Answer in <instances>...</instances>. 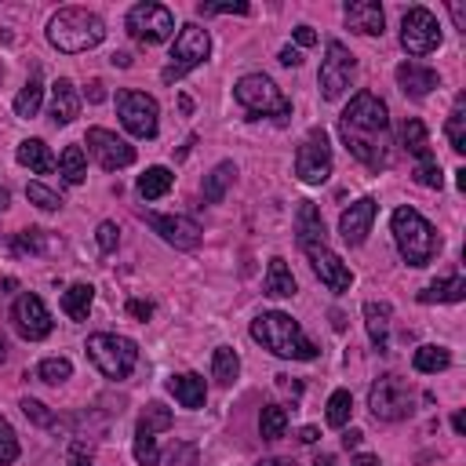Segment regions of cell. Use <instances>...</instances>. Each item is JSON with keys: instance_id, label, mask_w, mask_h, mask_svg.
<instances>
[{"instance_id": "cell-1", "label": "cell", "mask_w": 466, "mask_h": 466, "mask_svg": "<svg viewBox=\"0 0 466 466\" xmlns=\"http://www.w3.org/2000/svg\"><path fill=\"white\" fill-rule=\"evenodd\" d=\"M339 135L350 157L361 161L368 172H386L394 161V138H390V109L376 91H357L350 106L339 113Z\"/></svg>"}, {"instance_id": "cell-2", "label": "cell", "mask_w": 466, "mask_h": 466, "mask_svg": "<svg viewBox=\"0 0 466 466\" xmlns=\"http://www.w3.org/2000/svg\"><path fill=\"white\" fill-rule=\"evenodd\" d=\"M252 339L270 350L273 357H284V361H314L318 357V347L306 339V332L299 328V321H291L281 309H270V314H259L252 321Z\"/></svg>"}, {"instance_id": "cell-3", "label": "cell", "mask_w": 466, "mask_h": 466, "mask_svg": "<svg viewBox=\"0 0 466 466\" xmlns=\"http://www.w3.org/2000/svg\"><path fill=\"white\" fill-rule=\"evenodd\" d=\"M102 41H106V23L88 8H59L48 23V44L66 55L91 52Z\"/></svg>"}, {"instance_id": "cell-4", "label": "cell", "mask_w": 466, "mask_h": 466, "mask_svg": "<svg viewBox=\"0 0 466 466\" xmlns=\"http://www.w3.org/2000/svg\"><path fill=\"white\" fill-rule=\"evenodd\" d=\"M390 233H394V244H397V252H401V259L408 266H426L441 252L437 230L415 208H408V204L390 215Z\"/></svg>"}, {"instance_id": "cell-5", "label": "cell", "mask_w": 466, "mask_h": 466, "mask_svg": "<svg viewBox=\"0 0 466 466\" xmlns=\"http://www.w3.org/2000/svg\"><path fill=\"white\" fill-rule=\"evenodd\" d=\"M88 357L91 365L106 376V379H128L138 365V347L128 339V336H117V332H95L88 336Z\"/></svg>"}, {"instance_id": "cell-6", "label": "cell", "mask_w": 466, "mask_h": 466, "mask_svg": "<svg viewBox=\"0 0 466 466\" xmlns=\"http://www.w3.org/2000/svg\"><path fill=\"white\" fill-rule=\"evenodd\" d=\"M233 99L252 113V117H291V102L288 95L273 84V77L266 73H244L237 84H233Z\"/></svg>"}, {"instance_id": "cell-7", "label": "cell", "mask_w": 466, "mask_h": 466, "mask_svg": "<svg viewBox=\"0 0 466 466\" xmlns=\"http://www.w3.org/2000/svg\"><path fill=\"white\" fill-rule=\"evenodd\" d=\"M208 55H212V37H208V30H201L197 23H186V26L176 33V44H172L168 66L161 70V81H165V84L183 81V77H186L190 70H197Z\"/></svg>"}, {"instance_id": "cell-8", "label": "cell", "mask_w": 466, "mask_h": 466, "mask_svg": "<svg viewBox=\"0 0 466 466\" xmlns=\"http://www.w3.org/2000/svg\"><path fill=\"white\" fill-rule=\"evenodd\" d=\"M368 408H372V415L379 423H401V419L412 415L415 394H412V386L401 376H383L368 390Z\"/></svg>"}, {"instance_id": "cell-9", "label": "cell", "mask_w": 466, "mask_h": 466, "mask_svg": "<svg viewBox=\"0 0 466 466\" xmlns=\"http://www.w3.org/2000/svg\"><path fill=\"white\" fill-rule=\"evenodd\" d=\"M295 176L306 186H321L332 176V146H328V131L325 128H309V135L302 138L299 153H295Z\"/></svg>"}, {"instance_id": "cell-10", "label": "cell", "mask_w": 466, "mask_h": 466, "mask_svg": "<svg viewBox=\"0 0 466 466\" xmlns=\"http://www.w3.org/2000/svg\"><path fill=\"white\" fill-rule=\"evenodd\" d=\"M124 23H128V33L138 44H146V48L161 44V41H168L176 33V15L165 5H153V0H142V5H135Z\"/></svg>"}, {"instance_id": "cell-11", "label": "cell", "mask_w": 466, "mask_h": 466, "mask_svg": "<svg viewBox=\"0 0 466 466\" xmlns=\"http://www.w3.org/2000/svg\"><path fill=\"white\" fill-rule=\"evenodd\" d=\"M117 117L135 138H153L161 128L157 99L146 91H117Z\"/></svg>"}, {"instance_id": "cell-12", "label": "cell", "mask_w": 466, "mask_h": 466, "mask_svg": "<svg viewBox=\"0 0 466 466\" xmlns=\"http://www.w3.org/2000/svg\"><path fill=\"white\" fill-rule=\"evenodd\" d=\"M401 48L415 59L441 48V23L430 8H408L401 19Z\"/></svg>"}, {"instance_id": "cell-13", "label": "cell", "mask_w": 466, "mask_h": 466, "mask_svg": "<svg viewBox=\"0 0 466 466\" xmlns=\"http://www.w3.org/2000/svg\"><path fill=\"white\" fill-rule=\"evenodd\" d=\"M354 73H357V59L350 55V48L339 44V41H328V52H325V62H321V77H318L321 81V95L328 102H336L350 88Z\"/></svg>"}, {"instance_id": "cell-14", "label": "cell", "mask_w": 466, "mask_h": 466, "mask_svg": "<svg viewBox=\"0 0 466 466\" xmlns=\"http://www.w3.org/2000/svg\"><path fill=\"white\" fill-rule=\"evenodd\" d=\"M12 321H15V332H19L23 339H30V343L52 336V314H48L44 299L33 295V291H23V295L15 299V306H12Z\"/></svg>"}, {"instance_id": "cell-15", "label": "cell", "mask_w": 466, "mask_h": 466, "mask_svg": "<svg viewBox=\"0 0 466 466\" xmlns=\"http://www.w3.org/2000/svg\"><path fill=\"white\" fill-rule=\"evenodd\" d=\"M88 149L106 172H120V168L135 165V146L128 138H120L117 131H106V128L88 131Z\"/></svg>"}, {"instance_id": "cell-16", "label": "cell", "mask_w": 466, "mask_h": 466, "mask_svg": "<svg viewBox=\"0 0 466 466\" xmlns=\"http://www.w3.org/2000/svg\"><path fill=\"white\" fill-rule=\"evenodd\" d=\"M146 223L153 226V233H157L165 244H172V248H179V252H194L197 244H201V237H204V230L197 226V219H190V215H146Z\"/></svg>"}, {"instance_id": "cell-17", "label": "cell", "mask_w": 466, "mask_h": 466, "mask_svg": "<svg viewBox=\"0 0 466 466\" xmlns=\"http://www.w3.org/2000/svg\"><path fill=\"white\" fill-rule=\"evenodd\" d=\"M302 252H306L309 266H314V273L321 277L325 288H332V291H350L354 273H350V266H347L328 244H309V248H302Z\"/></svg>"}, {"instance_id": "cell-18", "label": "cell", "mask_w": 466, "mask_h": 466, "mask_svg": "<svg viewBox=\"0 0 466 466\" xmlns=\"http://www.w3.org/2000/svg\"><path fill=\"white\" fill-rule=\"evenodd\" d=\"M376 212H379L376 197H361L357 204H350V208L343 212V219H339V233H343V241H347L350 248H361V244L368 241L372 223H376Z\"/></svg>"}, {"instance_id": "cell-19", "label": "cell", "mask_w": 466, "mask_h": 466, "mask_svg": "<svg viewBox=\"0 0 466 466\" xmlns=\"http://www.w3.org/2000/svg\"><path fill=\"white\" fill-rule=\"evenodd\" d=\"M343 15H347V26L361 37H383V30H386V15L376 0H347Z\"/></svg>"}, {"instance_id": "cell-20", "label": "cell", "mask_w": 466, "mask_h": 466, "mask_svg": "<svg viewBox=\"0 0 466 466\" xmlns=\"http://www.w3.org/2000/svg\"><path fill=\"white\" fill-rule=\"evenodd\" d=\"M397 84L408 99H426L433 88H441V77L430 70V66H419V62H401L397 66Z\"/></svg>"}, {"instance_id": "cell-21", "label": "cell", "mask_w": 466, "mask_h": 466, "mask_svg": "<svg viewBox=\"0 0 466 466\" xmlns=\"http://www.w3.org/2000/svg\"><path fill=\"white\" fill-rule=\"evenodd\" d=\"M15 157H19V165H23V168H30V172H37V176H52V172L59 168L55 153L48 149V142H44V138H26V142H19Z\"/></svg>"}, {"instance_id": "cell-22", "label": "cell", "mask_w": 466, "mask_h": 466, "mask_svg": "<svg viewBox=\"0 0 466 466\" xmlns=\"http://www.w3.org/2000/svg\"><path fill=\"white\" fill-rule=\"evenodd\" d=\"M81 113V95L73 88V81H55L52 84V120L55 124H73Z\"/></svg>"}, {"instance_id": "cell-23", "label": "cell", "mask_w": 466, "mask_h": 466, "mask_svg": "<svg viewBox=\"0 0 466 466\" xmlns=\"http://www.w3.org/2000/svg\"><path fill=\"white\" fill-rule=\"evenodd\" d=\"M168 390L176 394V401L183 408H204L208 401V386H204V376L197 372H183V376H172L168 379Z\"/></svg>"}, {"instance_id": "cell-24", "label": "cell", "mask_w": 466, "mask_h": 466, "mask_svg": "<svg viewBox=\"0 0 466 466\" xmlns=\"http://www.w3.org/2000/svg\"><path fill=\"white\" fill-rule=\"evenodd\" d=\"M295 233H299V248H309V244H325V219L321 212L302 201L299 204V215H295Z\"/></svg>"}, {"instance_id": "cell-25", "label": "cell", "mask_w": 466, "mask_h": 466, "mask_svg": "<svg viewBox=\"0 0 466 466\" xmlns=\"http://www.w3.org/2000/svg\"><path fill=\"white\" fill-rule=\"evenodd\" d=\"M390 318H394V306L390 302H365V325H368V336H372L376 350H386Z\"/></svg>"}, {"instance_id": "cell-26", "label": "cell", "mask_w": 466, "mask_h": 466, "mask_svg": "<svg viewBox=\"0 0 466 466\" xmlns=\"http://www.w3.org/2000/svg\"><path fill=\"white\" fill-rule=\"evenodd\" d=\"M91 302H95V288L91 284H70L62 291V309H66L70 321H88Z\"/></svg>"}, {"instance_id": "cell-27", "label": "cell", "mask_w": 466, "mask_h": 466, "mask_svg": "<svg viewBox=\"0 0 466 466\" xmlns=\"http://www.w3.org/2000/svg\"><path fill=\"white\" fill-rule=\"evenodd\" d=\"M466 299V281L455 273V277H444V281H433L430 288L419 291V302H462Z\"/></svg>"}, {"instance_id": "cell-28", "label": "cell", "mask_w": 466, "mask_h": 466, "mask_svg": "<svg viewBox=\"0 0 466 466\" xmlns=\"http://www.w3.org/2000/svg\"><path fill=\"white\" fill-rule=\"evenodd\" d=\"M401 146L412 153L415 161L433 157V153H430V135H426V128H423V120H419V117H408V120L401 124Z\"/></svg>"}, {"instance_id": "cell-29", "label": "cell", "mask_w": 466, "mask_h": 466, "mask_svg": "<svg viewBox=\"0 0 466 466\" xmlns=\"http://www.w3.org/2000/svg\"><path fill=\"white\" fill-rule=\"evenodd\" d=\"M266 295H273V299H291L295 295V277H291V270H288V262L277 255V259H270V270H266Z\"/></svg>"}, {"instance_id": "cell-30", "label": "cell", "mask_w": 466, "mask_h": 466, "mask_svg": "<svg viewBox=\"0 0 466 466\" xmlns=\"http://www.w3.org/2000/svg\"><path fill=\"white\" fill-rule=\"evenodd\" d=\"M172 186H176V176H172L165 165H157V168H146V172H142V179H138V194H142L146 201H157V197H165Z\"/></svg>"}, {"instance_id": "cell-31", "label": "cell", "mask_w": 466, "mask_h": 466, "mask_svg": "<svg viewBox=\"0 0 466 466\" xmlns=\"http://www.w3.org/2000/svg\"><path fill=\"white\" fill-rule=\"evenodd\" d=\"M59 176L70 183V186H81L88 179V157L81 146H66L62 157H59Z\"/></svg>"}, {"instance_id": "cell-32", "label": "cell", "mask_w": 466, "mask_h": 466, "mask_svg": "<svg viewBox=\"0 0 466 466\" xmlns=\"http://www.w3.org/2000/svg\"><path fill=\"white\" fill-rule=\"evenodd\" d=\"M233 176H237V165H233V161L215 165V172L204 179V201H208V204H223V197H226Z\"/></svg>"}, {"instance_id": "cell-33", "label": "cell", "mask_w": 466, "mask_h": 466, "mask_svg": "<svg viewBox=\"0 0 466 466\" xmlns=\"http://www.w3.org/2000/svg\"><path fill=\"white\" fill-rule=\"evenodd\" d=\"M237 376H241V357H237V350H233V347H219L215 357H212V379H215L219 386H230Z\"/></svg>"}, {"instance_id": "cell-34", "label": "cell", "mask_w": 466, "mask_h": 466, "mask_svg": "<svg viewBox=\"0 0 466 466\" xmlns=\"http://www.w3.org/2000/svg\"><path fill=\"white\" fill-rule=\"evenodd\" d=\"M444 135H448V142H452L455 153H466V99H462V95L455 99V106H452V113H448Z\"/></svg>"}, {"instance_id": "cell-35", "label": "cell", "mask_w": 466, "mask_h": 466, "mask_svg": "<svg viewBox=\"0 0 466 466\" xmlns=\"http://www.w3.org/2000/svg\"><path fill=\"white\" fill-rule=\"evenodd\" d=\"M412 365H415V372L433 376V372H444L452 365V354L444 347H419L415 357H412Z\"/></svg>"}, {"instance_id": "cell-36", "label": "cell", "mask_w": 466, "mask_h": 466, "mask_svg": "<svg viewBox=\"0 0 466 466\" xmlns=\"http://www.w3.org/2000/svg\"><path fill=\"white\" fill-rule=\"evenodd\" d=\"M172 408H165L161 401H153V404H146V412H142V419H138V433H161V430H172Z\"/></svg>"}, {"instance_id": "cell-37", "label": "cell", "mask_w": 466, "mask_h": 466, "mask_svg": "<svg viewBox=\"0 0 466 466\" xmlns=\"http://www.w3.org/2000/svg\"><path fill=\"white\" fill-rule=\"evenodd\" d=\"M41 102H44V84L33 77V81L15 95V117H23V120L37 117V113H41Z\"/></svg>"}, {"instance_id": "cell-38", "label": "cell", "mask_w": 466, "mask_h": 466, "mask_svg": "<svg viewBox=\"0 0 466 466\" xmlns=\"http://www.w3.org/2000/svg\"><path fill=\"white\" fill-rule=\"evenodd\" d=\"M259 430H262V437H266V441L284 437V430H288V412H284L281 404H266V408H262V415H259Z\"/></svg>"}, {"instance_id": "cell-39", "label": "cell", "mask_w": 466, "mask_h": 466, "mask_svg": "<svg viewBox=\"0 0 466 466\" xmlns=\"http://www.w3.org/2000/svg\"><path fill=\"white\" fill-rule=\"evenodd\" d=\"M70 376H73V365H70L66 357H44V361L37 365V379H41V383L59 386V383H66Z\"/></svg>"}, {"instance_id": "cell-40", "label": "cell", "mask_w": 466, "mask_h": 466, "mask_svg": "<svg viewBox=\"0 0 466 466\" xmlns=\"http://www.w3.org/2000/svg\"><path fill=\"white\" fill-rule=\"evenodd\" d=\"M350 415H354V397H350V390H336V394L328 397V426H347Z\"/></svg>"}, {"instance_id": "cell-41", "label": "cell", "mask_w": 466, "mask_h": 466, "mask_svg": "<svg viewBox=\"0 0 466 466\" xmlns=\"http://www.w3.org/2000/svg\"><path fill=\"white\" fill-rule=\"evenodd\" d=\"M135 459H138V466H157V462H161L157 437H153V433H138V430H135Z\"/></svg>"}, {"instance_id": "cell-42", "label": "cell", "mask_w": 466, "mask_h": 466, "mask_svg": "<svg viewBox=\"0 0 466 466\" xmlns=\"http://www.w3.org/2000/svg\"><path fill=\"white\" fill-rule=\"evenodd\" d=\"M15 459H19V437H15L12 423L0 415V466H8V462H15Z\"/></svg>"}, {"instance_id": "cell-43", "label": "cell", "mask_w": 466, "mask_h": 466, "mask_svg": "<svg viewBox=\"0 0 466 466\" xmlns=\"http://www.w3.org/2000/svg\"><path fill=\"white\" fill-rule=\"evenodd\" d=\"M412 176H415V183H419V186H426V190H441V186H444V176H441V165H437L433 157H426V161H419Z\"/></svg>"}, {"instance_id": "cell-44", "label": "cell", "mask_w": 466, "mask_h": 466, "mask_svg": "<svg viewBox=\"0 0 466 466\" xmlns=\"http://www.w3.org/2000/svg\"><path fill=\"white\" fill-rule=\"evenodd\" d=\"M26 197H30V204H37V208H44V212H59V208H62V197H59L55 190H48L44 183H30V186H26Z\"/></svg>"}, {"instance_id": "cell-45", "label": "cell", "mask_w": 466, "mask_h": 466, "mask_svg": "<svg viewBox=\"0 0 466 466\" xmlns=\"http://www.w3.org/2000/svg\"><path fill=\"white\" fill-rule=\"evenodd\" d=\"M23 415L30 419V423H37V426H55V415H52V408L44 404V401H37V397H23Z\"/></svg>"}, {"instance_id": "cell-46", "label": "cell", "mask_w": 466, "mask_h": 466, "mask_svg": "<svg viewBox=\"0 0 466 466\" xmlns=\"http://www.w3.org/2000/svg\"><path fill=\"white\" fill-rule=\"evenodd\" d=\"M48 244H44V230H23V233H15V252L19 255H41Z\"/></svg>"}, {"instance_id": "cell-47", "label": "cell", "mask_w": 466, "mask_h": 466, "mask_svg": "<svg viewBox=\"0 0 466 466\" xmlns=\"http://www.w3.org/2000/svg\"><path fill=\"white\" fill-rule=\"evenodd\" d=\"M168 466H201V448H197L194 441H179V444L172 448Z\"/></svg>"}, {"instance_id": "cell-48", "label": "cell", "mask_w": 466, "mask_h": 466, "mask_svg": "<svg viewBox=\"0 0 466 466\" xmlns=\"http://www.w3.org/2000/svg\"><path fill=\"white\" fill-rule=\"evenodd\" d=\"M252 8L244 0H233V5H197V15H248Z\"/></svg>"}, {"instance_id": "cell-49", "label": "cell", "mask_w": 466, "mask_h": 466, "mask_svg": "<svg viewBox=\"0 0 466 466\" xmlns=\"http://www.w3.org/2000/svg\"><path fill=\"white\" fill-rule=\"evenodd\" d=\"M95 241H99V248H102V252H117V244H120V230H117V223H99Z\"/></svg>"}, {"instance_id": "cell-50", "label": "cell", "mask_w": 466, "mask_h": 466, "mask_svg": "<svg viewBox=\"0 0 466 466\" xmlns=\"http://www.w3.org/2000/svg\"><path fill=\"white\" fill-rule=\"evenodd\" d=\"M128 314H131V318H138V321H149V318H153V302L131 299V302H128Z\"/></svg>"}, {"instance_id": "cell-51", "label": "cell", "mask_w": 466, "mask_h": 466, "mask_svg": "<svg viewBox=\"0 0 466 466\" xmlns=\"http://www.w3.org/2000/svg\"><path fill=\"white\" fill-rule=\"evenodd\" d=\"M295 44H299V48H314V44H318L314 26H299V30H295Z\"/></svg>"}, {"instance_id": "cell-52", "label": "cell", "mask_w": 466, "mask_h": 466, "mask_svg": "<svg viewBox=\"0 0 466 466\" xmlns=\"http://www.w3.org/2000/svg\"><path fill=\"white\" fill-rule=\"evenodd\" d=\"M281 62H284V66H299V62H302V52L288 44V48H281Z\"/></svg>"}, {"instance_id": "cell-53", "label": "cell", "mask_w": 466, "mask_h": 466, "mask_svg": "<svg viewBox=\"0 0 466 466\" xmlns=\"http://www.w3.org/2000/svg\"><path fill=\"white\" fill-rule=\"evenodd\" d=\"M84 95H88V102H102V99H106V84H102V81H91Z\"/></svg>"}, {"instance_id": "cell-54", "label": "cell", "mask_w": 466, "mask_h": 466, "mask_svg": "<svg viewBox=\"0 0 466 466\" xmlns=\"http://www.w3.org/2000/svg\"><path fill=\"white\" fill-rule=\"evenodd\" d=\"M361 441H365V433H361V430H357V426H350V430H347V433H343V444H347V448H357V444H361Z\"/></svg>"}, {"instance_id": "cell-55", "label": "cell", "mask_w": 466, "mask_h": 466, "mask_svg": "<svg viewBox=\"0 0 466 466\" xmlns=\"http://www.w3.org/2000/svg\"><path fill=\"white\" fill-rule=\"evenodd\" d=\"M318 437H321V430H318V426H302V430H299V441H302V444H314Z\"/></svg>"}, {"instance_id": "cell-56", "label": "cell", "mask_w": 466, "mask_h": 466, "mask_svg": "<svg viewBox=\"0 0 466 466\" xmlns=\"http://www.w3.org/2000/svg\"><path fill=\"white\" fill-rule=\"evenodd\" d=\"M66 466H91V459H84V452H81V448H73V452H70V459H66Z\"/></svg>"}, {"instance_id": "cell-57", "label": "cell", "mask_w": 466, "mask_h": 466, "mask_svg": "<svg viewBox=\"0 0 466 466\" xmlns=\"http://www.w3.org/2000/svg\"><path fill=\"white\" fill-rule=\"evenodd\" d=\"M452 19H455L459 30H466V12H462V5H452Z\"/></svg>"}, {"instance_id": "cell-58", "label": "cell", "mask_w": 466, "mask_h": 466, "mask_svg": "<svg viewBox=\"0 0 466 466\" xmlns=\"http://www.w3.org/2000/svg\"><path fill=\"white\" fill-rule=\"evenodd\" d=\"M109 62H113V66H120V70H128V66H131V55H128V52H117Z\"/></svg>"}, {"instance_id": "cell-59", "label": "cell", "mask_w": 466, "mask_h": 466, "mask_svg": "<svg viewBox=\"0 0 466 466\" xmlns=\"http://www.w3.org/2000/svg\"><path fill=\"white\" fill-rule=\"evenodd\" d=\"M452 430H455V433H462V430H466V415H462V412H455V415H452Z\"/></svg>"}, {"instance_id": "cell-60", "label": "cell", "mask_w": 466, "mask_h": 466, "mask_svg": "<svg viewBox=\"0 0 466 466\" xmlns=\"http://www.w3.org/2000/svg\"><path fill=\"white\" fill-rule=\"evenodd\" d=\"M354 466H379V459H376V455H357Z\"/></svg>"}, {"instance_id": "cell-61", "label": "cell", "mask_w": 466, "mask_h": 466, "mask_svg": "<svg viewBox=\"0 0 466 466\" xmlns=\"http://www.w3.org/2000/svg\"><path fill=\"white\" fill-rule=\"evenodd\" d=\"M314 466H336V455H328V452H325V455H318V459H314Z\"/></svg>"}, {"instance_id": "cell-62", "label": "cell", "mask_w": 466, "mask_h": 466, "mask_svg": "<svg viewBox=\"0 0 466 466\" xmlns=\"http://www.w3.org/2000/svg\"><path fill=\"white\" fill-rule=\"evenodd\" d=\"M455 186H459V190H466V168H459V172H455Z\"/></svg>"}, {"instance_id": "cell-63", "label": "cell", "mask_w": 466, "mask_h": 466, "mask_svg": "<svg viewBox=\"0 0 466 466\" xmlns=\"http://www.w3.org/2000/svg\"><path fill=\"white\" fill-rule=\"evenodd\" d=\"M8 201H12V197H8V190H5V186H0V212H5V208H8Z\"/></svg>"}, {"instance_id": "cell-64", "label": "cell", "mask_w": 466, "mask_h": 466, "mask_svg": "<svg viewBox=\"0 0 466 466\" xmlns=\"http://www.w3.org/2000/svg\"><path fill=\"white\" fill-rule=\"evenodd\" d=\"M8 361V347H5V339H0V365Z\"/></svg>"}]
</instances>
